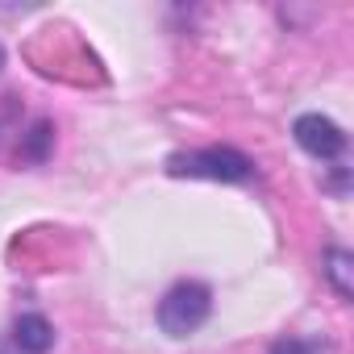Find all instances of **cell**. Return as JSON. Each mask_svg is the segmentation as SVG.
Here are the masks:
<instances>
[{
    "label": "cell",
    "mask_w": 354,
    "mask_h": 354,
    "mask_svg": "<svg viewBox=\"0 0 354 354\" xmlns=\"http://www.w3.org/2000/svg\"><path fill=\"white\" fill-rule=\"evenodd\" d=\"M167 175L175 180H213V184H246L254 175V162L234 146H209V150H180L167 158Z\"/></svg>",
    "instance_id": "obj_1"
},
{
    "label": "cell",
    "mask_w": 354,
    "mask_h": 354,
    "mask_svg": "<svg viewBox=\"0 0 354 354\" xmlns=\"http://www.w3.org/2000/svg\"><path fill=\"white\" fill-rule=\"evenodd\" d=\"M13 342L21 346V354H46V350L55 346V329H50L46 317L26 313V317L13 321Z\"/></svg>",
    "instance_id": "obj_4"
},
{
    "label": "cell",
    "mask_w": 354,
    "mask_h": 354,
    "mask_svg": "<svg viewBox=\"0 0 354 354\" xmlns=\"http://www.w3.org/2000/svg\"><path fill=\"white\" fill-rule=\"evenodd\" d=\"M213 313V292L196 279H184V283H175L162 300H158V325L162 333L171 337H188L196 333Z\"/></svg>",
    "instance_id": "obj_2"
},
{
    "label": "cell",
    "mask_w": 354,
    "mask_h": 354,
    "mask_svg": "<svg viewBox=\"0 0 354 354\" xmlns=\"http://www.w3.org/2000/svg\"><path fill=\"white\" fill-rule=\"evenodd\" d=\"M50 142H55V129H50V121H38V125L30 129L26 146H21V158H26V162H42V158L50 154Z\"/></svg>",
    "instance_id": "obj_6"
},
{
    "label": "cell",
    "mask_w": 354,
    "mask_h": 354,
    "mask_svg": "<svg viewBox=\"0 0 354 354\" xmlns=\"http://www.w3.org/2000/svg\"><path fill=\"white\" fill-rule=\"evenodd\" d=\"M350 271H354V259L346 254V250H325V275H329V283L337 288V296H346L350 300V292H354V283H350Z\"/></svg>",
    "instance_id": "obj_5"
},
{
    "label": "cell",
    "mask_w": 354,
    "mask_h": 354,
    "mask_svg": "<svg viewBox=\"0 0 354 354\" xmlns=\"http://www.w3.org/2000/svg\"><path fill=\"white\" fill-rule=\"evenodd\" d=\"M292 133H296L300 150L313 154V158H321V162H333V158H342V150H346V133H342V125H333V121L321 117V113H304V117H296Z\"/></svg>",
    "instance_id": "obj_3"
},
{
    "label": "cell",
    "mask_w": 354,
    "mask_h": 354,
    "mask_svg": "<svg viewBox=\"0 0 354 354\" xmlns=\"http://www.w3.org/2000/svg\"><path fill=\"white\" fill-rule=\"evenodd\" d=\"M271 354H321V346L308 342V337H279L271 346Z\"/></svg>",
    "instance_id": "obj_7"
},
{
    "label": "cell",
    "mask_w": 354,
    "mask_h": 354,
    "mask_svg": "<svg viewBox=\"0 0 354 354\" xmlns=\"http://www.w3.org/2000/svg\"><path fill=\"white\" fill-rule=\"evenodd\" d=\"M0 67H5V46H0Z\"/></svg>",
    "instance_id": "obj_8"
}]
</instances>
